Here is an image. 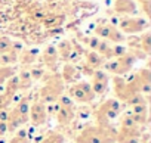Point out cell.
Returning a JSON list of instances; mask_svg holds the SVG:
<instances>
[{"label":"cell","mask_w":151,"mask_h":143,"mask_svg":"<svg viewBox=\"0 0 151 143\" xmlns=\"http://www.w3.org/2000/svg\"><path fill=\"white\" fill-rule=\"evenodd\" d=\"M43 87L40 89V102H43L45 105L47 103H55L64 93L65 86L64 81L61 78L59 74L56 73H50V74H45L43 75Z\"/></svg>","instance_id":"obj_1"},{"label":"cell","mask_w":151,"mask_h":143,"mask_svg":"<svg viewBox=\"0 0 151 143\" xmlns=\"http://www.w3.org/2000/svg\"><path fill=\"white\" fill-rule=\"evenodd\" d=\"M28 111H30V99L21 97L11 109H8V131H15L24 127L28 122Z\"/></svg>","instance_id":"obj_2"},{"label":"cell","mask_w":151,"mask_h":143,"mask_svg":"<svg viewBox=\"0 0 151 143\" xmlns=\"http://www.w3.org/2000/svg\"><path fill=\"white\" fill-rule=\"evenodd\" d=\"M113 90H114V95H116L114 99H117L120 103H129V100L132 97H135L136 95H141L132 75L129 78H124V77H120V75H114V78H113Z\"/></svg>","instance_id":"obj_3"},{"label":"cell","mask_w":151,"mask_h":143,"mask_svg":"<svg viewBox=\"0 0 151 143\" xmlns=\"http://www.w3.org/2000/svg\"><path fill=\"white\" fill-rule=\"evenodd\" d=\"M123 109V103H120L117 99H107L104 100L93 112L95 121L98 125H107L111 124L113 120H116Z\"/></svg>","instance_id":"obj_4"},{"label":"cell","mask_w":151,"mask_h":143,"mask_svg":"<svg viewBox=\"0 0 151 143\" xmlns=\"http://www.w3.org/2000/svg\"><path fill=\"white\" fill-rule=\"evenodd\" d=\"M55 105H56L55 106V118H56L58 125H61V127L70 125L76 118V105H74V102L68 96L62 95L55 102Z\"/></svg>","instance_id":"obj_5"},{"label":"cell","mask_w":151,"mask_h":143,"mask_svg":"<svg viewBox=\"0 0 151 143\" xmlns=\"http://www.w3.org/2000/svg\"><path fill=\"white\" fill-rule=\"evenodd\" d=\"M136 60H138L136 56H135L130 50H127L124 55L117 56V58L110 59L108 62H105L104 66H105V69L108 71V73H111L113 75H120V77H123L124 74H127L129 71L133 68V65H135Z\"/></svg>","instance_id":"obj_6"},{"label":"cell","mask_w":151,"mask_h":143,"mask_svg":"<svg viewBox=\"0 0 151 143\" xmlns=\"http://www.w3.org/2000/svg\"><path fill=\"white\" fill-rule=\"evenodd\" d=\"M73 102H79V103H91L95 100L96 95L93 93L89 81L79 80L77 83H74L68 87V95H67Z\"/></svg>","instance_id":"obj_7"},{"label":"cell","mask_w":151,"mask_h":143,"mask_svg":"<svg viewBox=\"0 0 151 143\" xmlns=\"http://www.w3.org/2000/svg\"><path fill=\"white\" fill-rule=\"evenodd\" d=\"M142 136H144V130L139 125L120 127L117 130L116 142H119V143H141Z\"/></svg>","instance_id":"obj_8"},{"label":"cell","mask_w":151,"mask_h":143,"mask_svg":"<svg viewBox=\"0 0 151 143\" xmlns=\"http://www.w3.org/2000/svg\"><path fill=\"white\" fill-rule=\"evenodd\" d=\"M28 121L34 127H40L46 124L47 121V108L43 102L37 100L30 103V111H28Z\"/></svg>","instance_id":"obj_9"},{"label":"cell","mask_w":151,"mask_h":143,"mask_svg":"<svg viewBox=\"0 0 151 143\" xmlns=\"http://www.w3.org/2000/svg\"><path fill=\"white\" fill-rule=\"evenodd\" d=\"M91 87L93 90V93L96 96H101V95H105L107 90H108V86H110V78L107 75L105 71L102 69H95L93 73L91 74Z\"/></svg>","instance_id":"obj_10"},{"label":"cell","mask_w":151,"mask_h":143,"mask_svg":"<svg viewBox=\"0 0 151 143\" xmlns=\"http://www.w3.org/2000/svg\"><path fill=\"white\" fill-rule=\"evenodd\" d=\"M132 77H133V81H135L139 93L144 96H148V93L151 92V73H150V69L139 68Z\"/></svg>","instance_id":"obj_11"},{"label":"cell","mask_w":151,"mask_h":143,"mask_svg":"<svg viewBox=\"0 0 151 143\" xmlns=\"http://www.w3.org/2000/svg\"><path fill=\"white\" fill-rule=\"evenodd\" d=\"M95 34H98L99 37L102 38H107L110 41H114V43H123L126 38L123 36L122 31H119L116 27L110 25V24H101L95 28Z\"/></svg>","instance_id":"obj_12"},{"label":"cell","mask_w":151,"mask_h":143,"mask_svg":"<svg viewBox=\"0 0 151 143\" xmlns=\"http://www.w3.org/2000/svg\"><path fill=\"white\" fill-rule=\"evenodd\" d=\"M120 28L123 33L136 34L148 28V22L142 18H124L120 21Z\"/></svg>","instance_id":"obj_13"},{"label":"cell","mask_w":151,"mask_h":143,"mask_svg":"<svg viewBox=\"0 0 151 143\" xmlns=\"http://www.w3.org/2000/svg\"><path fill=\"white\" fill-rule=\"evenodd\" d=\"M62 81L64 83H68V84H74V83H77L80 80V71L77 66H74L71 63H65L64 68H62V73L59 74Z\"/></svg>","instance_id":"obj_14"},{"label":"cell","mask_w":151,"mask_h":143,"mask_svg":"<svg viewBox=\"0 0 151 143\" xmlns=\"http://www.w3.org/2000/svg\"><path fill=\"white\" fill-rule=\"evenodd\" d=\"M58 60H59V56L56 53V49L55 46H49L45 49V52L42 53V62L45 63L46 68L52 69V73H55V68L58 65Z\"/></svg>","instance_id":"obj_15"},{"label":"cell","mask_w":151,"mask_h":143,"mask_svg":"<svg viewBox=\"0 0 151 143\" xmlns=\"http://www.w3.org/2000/svg\"><path fill=\"white\" fill-rule=\"evenodd\" d=\"M85 63L95 71V69H101L105 65V59L99 53L89 50V52H85Z\"/></svg>","instance_id":"obj_16"},{"label":"cell","mask_w":151,"mask_h":143,"mask_svg":"<svg viewBox=\"0 0 151 143\" xmlns=\"http://www.w3.org/2000/svg\"><path fill=\"white\" fill-rule=\"evenodd\" d=\"M55 49H56V53H58L59 59H64V60H71V59H74L76 55H77L74 52V46H71V43L68 40L61 41Z\"/></svg>","instance_id":"obj_17"},{"label":"cell","mask_w":151,"mask_h":143,"mask_svg":"<svg viewBox=\"0 0 151 143\" xmlns=\"http://www.w3.org/2000/svg\"><path fill=\"white\" fill-rule=\"evenodd\" d=\"M17 77H18V84H19V90L21 92H27V90L31 89L33 78L30 75V71L24 69V71H21L19 74H17Z\"/></svg>","instance_id":"obj_18"},{"label":"cell","mask_w":151,"mask_h":143,"mask_svg":"<svg viewBox=\"0 0 151 143\" xmlns=\"http://www.w3.org/2000/svg\"><path fill=\"white\" fill-rule=\"evenodd\" d=\"M114 9L119 14H133L136 11V6L132 0H116Z\"/></svg>","instance_id":"obj_19"},{"label":"cell","mask_w":151,"mask_h":143,"mask_svg":"<svg viewBox=\"0 0 151 143\" xmlns=\"http://www.w3.org/2000/svg\"><path fill=\"white\" fill-rule=\"evenodd\" d=\"M37 50H33V49H28V50H22L19 55H18V60L22 63V65H31L33 62L37 60Z\"/></svg>","instance_id":"obj_20"},{"label":"cell","mask_w":151,"mask_h":143,"mask_svg":"<svg viewBox=\"0 0 151 143\" xmlns=\"http://www.w3.org/2000/svg\"><path fill=\"white\" fill-rule=\"evenodd\" d=\"M65 142V137L61 134V133H58V131H47L46 134H45V137L40 140V143H64Z\"/></svg>","instance_id":"obj_21"},{"label":"cell","mask_w":151,"mask_h":143,"mask_svg":"<svg viewBox=\"0 0 151 143\" xmlns=\"http://www.w3.org/2000/svg\"><path fill=\"white\" fill-rule=\"evenodd\" d=\"M9 143H30V136L25 128H19L15 136L9 140Z\"/></svg>","instance_id":"obj_22"},{"label":"cell","mask_w":151,"mask_h":143,"mask_svg":"<svg viewBox=\"0 0 151 143\" xmlns=\"http://www.w3.org/2000/svg\"><path fill=\"white\" fill-rule=\"evenodd\" d=\"M12 75H15L14 66H0V87H2Z\"/></svg>","instance_id":"obj_23"},{"label":"cell","mask_w":151,"mask_h":143,"mask_svg":"<svg viewBox=\"0 0 151 143\" xmlns=\"http://www.w3.org/2000/svg\"><path fill=\"white\" fill-rule=\"evenodd\" d=\"M12 47H14V43L11 41V38L0 37V55L8 53L9 50H12Z\"/></svg>","instance_id":"obj_24"},{"label":"cell","mask_w":151,"mask_h":143,"mask_svg":"<svg viewBox=\"0 0 151 143\" xmlns=\"http://www.w3.org/2000/svg\"><path fill=\"white\" fill-rule=\"evenodd\" d=\"M45 74H46V73H45V69H42V68H34V69H30V75H31L33 81H34V80H42Z\"/></svg>","instance_id":"obj_25"},{"label":"cell","mask_w":151,"mask_h":143,"mask_svg":"<svg viewBox=\"0 0 151 143\" xmlns=\"http://www.w3.org/2000/svg\"><path fill=\"white\" fill-rule=\"evenodd\" d=\"M8 133H9L8 131V124L3 122V121H0V137H5Z\"/></svg>","instance_id":"obj_26"},{"label":"cell","mask_w":151,"mask_h":143,"mask_svg":"<svg viewBox=\"0 0 151 143\" xmlns=\"http://www.w3.org/2000/svg\"><path fill=\"white\" fill-rule=\"evenodd\" d=\"M8 109H9V108H8ZM8 109L0 111V121H3V122L8 121Z\"/></svg>","instance_id":"obj_27"},{"label":"cell","mask_w":151,"mask_h":143,"mask_svg":"<svg viewBox=\"0 0 151 143\" xmlns=\"http://www.w3.org/2000/svg\"><path fill=\"white\" fill-rule=\"evenodd\" d=\"M139 3L142 5V8H144V11L148 14V5H150V0H139Z\"/></svg>","instance_id":"obj_28"}]
</instances>
